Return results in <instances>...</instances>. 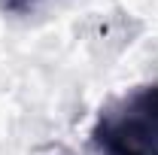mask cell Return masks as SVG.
<instances>
[{
	"label": "cell",
	"instance_id": "obj_2",
	"mask_svg": "<svg viewBox=\"0 0 158 155\" xmlns=\"http://www.w3.org/2000/svg\"><path fill=\"white\" fill-rule=\"evenodd\" d=\"M37 0H6V6L9 9H27V6H34Z\"/></svg>",
	"mask_w": 158,
	"mask_h": 155
},
{
	"label": "cell",
	"instance_id": "obj_1",
	"mask_svg": "<svg viewBox=\"0 0 158 155\" xmlns=\"http://www.w3.org/2000/svg\"><path fill=\"white\" fill-rule=\"evenodd\" d=\"M91 143L103 155H158V82L106 103L91 128Z\"/></svg>",
	"mask_w": 158,
	"mask_h": 155
}]
</instances>
